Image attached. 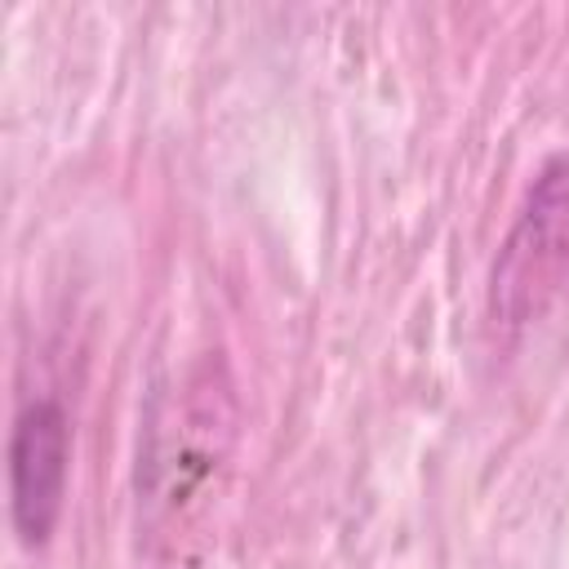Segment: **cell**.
<instances>
[{"instance_id": "cell-1", "label": "cell", "mask_w": 569, "mask_h": 569, "mask_svg": "<svg viewBox=\"0 0 569 569\" xmlns=\"http://www.w3.org/2000/svg\"><path fill=\"white\" fill-rule=\"evenodd\" d=\"M569 284V156H547L489 271V316L533 325Z\"/></svg>"}, {"instance_id": "cell-2", "label": "cell", "mask_w": 569, "mask_h": 569, "mask_svg": "<svg viewBox=\"0 0 569 569\" xmlns=\"http://www.w3.org/2000/svg\"><path fill=\"white\" fill-rule=\"evenodd\" d=\"M71 427L58 400H31L13 418L9 436V516L27 547L49 542L67 498Z\"/></svg>"}]
</instances>
